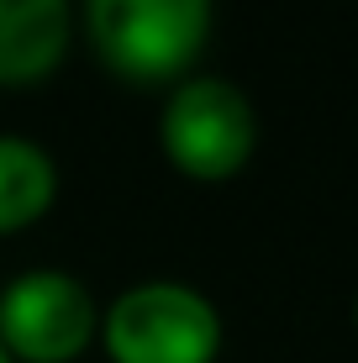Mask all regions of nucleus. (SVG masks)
Wrapping results in <instances>:
<instances>
[{"mask_svg":"<svg viewBox=\"0 0 358 363\" xmlns=\"http://www.w3.org/2000/svg\"><path fill=\"white\" fill-rule=\"evenodd\" d=\"M69 53V0H0V90L43 84Z\"/></svg>","mask_w":358,"mask_h":363,"instance_id":"39448f33","label":"nucleus"},{"mask_svg":"<svg viewBox=\"0 0 358 363\" xmlns=\"http://www.w3.org/2000/svg\"><path fill=\"white\" fill-rule=\"evenodd\" d=\"M158 143L184 179L221 184L253 158L258 121L237 84L216 79V74H195V79L174 84L164 116H158Z\"/></svg>","mask_w":358,"mask_h":363,"instance_id":"7ed1b4c3","label":"nucleus"},{"mask_svg":"<svg viewBox=\"0 0 358 363\" xmlns=\"http://www.w3.org/2000/svg\"><path fill=\"white\" fill-rule=\"evenodd\" d=\"M84 32L132 84L184 79L211 37V0H84Z\"/></svg>","mask_w":358,"mask_h":363,"instance_id":"f257e3e1","label":"nucleus"},{"mask_svg":"<svg viewBox=\"0 0 358 363\" xmlns=\"http://www.w3.org/2000/svg\"><path fill=\"white\" fill-rule=\"evenodd\" d=\"M0 363H11V353H6V347H0Z\"/></svg>","mask_w":358,"mask_h":363,"instance_id":"0eeeda50","label":"nucleus"},{"mask_svg":"<svg viewBox=\"0 0 358 363\" xmlns=\"http://www.w3.org/2000/svg\"><path fill=\"white\" fill-rule=\"evenodd\" d=\"M101 332L90 290L64 269H32L0 290V347L11 363H74Z\"/></svg>","mask_w":358,"mask_h":363,"instance_id":"20e7f679","label":"nucleus"},{"mask_svg":"<svg viewBox=\"0 0 358 363\" xmlns=\"http://www.w3.org/2000/svg\"><path fill=\"white\" fill-rule=\"evenodd\" d=\"M353 321H358V295H353Z\"/></svg>","mask_w":358,"mask_h":363,"instance_id":"6e6552de","label":"nucleus"},{"mask_svg":"<svg viewBox=\"0 0 358 363\" xmlns=\"http://www.w3.org/2000/svg\"><path fill=\"white\" fill-rule=\"evenodd\" d=\"M101 342L111 363H216L221 316L190 284L147 279L111 300Z\"/></svg>","mask_w":358,"mask_h":363,"instance_id":"f03ea898","label":"nucleus"},{"mask_svg":"<svg viewBox=\"0 0 358 363\" xmlns=\"http://www.w3.org/2000/svg\"><path fill=\"white\" fill-rule=\"evenodd\" d=\"M53 195H58V169L47 158V147L32 137L0 132V237L43 221Z\"/></svg>","mask_w":358,"mask_h":363,"instance_id":"423d86ee","label":"nucleus"}]
</instances>
